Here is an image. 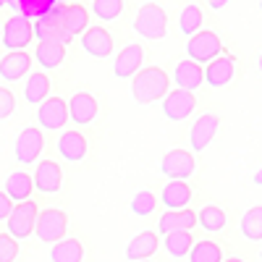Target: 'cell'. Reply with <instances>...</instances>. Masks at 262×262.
I'll use <instances>...</instances> for the list:
<instances>
[{"instance_id": "1", "label": "cell", "mask_w": 262, "mask_h": 262, "mask_svg": "<svg viewBox=\"0 0 262 262\" xmlns=\"http://www.w3.org/2000/svg\"><path fill=\"white\" fill-rule=\"evenodd\" d=\"M170 79L160 66H149V69H139L131 76V95H134L137 105H152L168 95Z\"/></svg>"}, {"instance_id": "2", "label": "cell", "mask_w": 262, "mask_h": 262, "mask_svg": "<svg viewBox=\"0 0 262 262\" xmlns=\"http://www.w3.org/2000/svg\"><path fill=\"white\" fill-rule=\"evenodd\" d=\"M66 231H69V215L58 207L50 210H42L37 212V221H34V233L39 242L45 244H55L60 238H66Z\"/></svg>"}, {"instance_id": "3", "label": "cell", "mask_w": 262, "mask_h": 262, "mask_svg": "<svg viewBox=\"0 0 262 262\" xmlns=\"http://www.w3.org/2000/svg\"><path fill=\"white\" fill-rule=\"evenodd\" d=\"M134 29L144 37V39H163L168 34V16L158 3H144L134 18Z\"/></svg>"}, {"instance_id": "4", "label": "cell", "mask_w": 262, "mask_h": 262, "mask_svg": "<svg viewBox=\"0 0 262 262\" xmlns=\"http://www.w3.org/2000/svg\"><path fill=\"white\" fill-rule=\"evenodd\" d=\"M34 39V32H32V21L24 18V16H11L3 27H0V42L6 45L8 53L13 50H27Z\"/></svg>"}, {"instance_id": "5", "label": "cell", "mask_w": 262, "mask_h": 262, "mask_svg": "<svg viewBox=\"0 0 262 262\" xmlns=\"http://www.w3.org/2000/svg\"><path fill=\"white\" fill-rule=\"evenodd\" d=\"M32 32H34V39L37 42H48V39H55V42H69V34H66V24H63V3L53 6L45 16L34 18L32 24Z\"/></svg>"}, {"instance_id": "6", "label": "cell", "mask_w": 262, "mask_h": 262, "mask_svg": "<svg viewBox=\"0 0 262 262\" xmlns=\"http://www.w3.org/2000/svg\"><path fill=\"white\" fill-rule=\"evenodd\" d=\"M37 212H39V210H37V202H34V200L16 202L13 210H11V215H8V221H6V226H8L6 233H11L16 242H24V238H29L32 231H34Z\"/></svg>"}, {"instance_id": "7", "label": "cell", "mask_w": 262, "mask_h": 262, "mask_svg": "<svg viewBox=\"0 0 262 262\" xmlns=\"http://www.w3.org/2000/svg\"><path fill=\"white\" fill-rule=\"evenodd\" d=\"M42 149H45V134H42V128H37V126L21 128V134L16 137V144H13L16 160L21 165H32L42 155Z\"/></svg>"}, {"instance_id": "8", "label": "cell", "mask_w": 262, "mask_h": 262, "mask_svg": "<svg viewBox=\"0 0 262 262\" xmlns=\"http://www.w3.org/2000/svg\"><path fill=\"white\" fill-rule=\"evenodd\" d=\"M186 53H189V60L194 63H210L212 58H217L223 53V45H221V37L215 32H196L186 39Z\"/></svg>"}, {"instance_id": "9", "label": "cell", "mask_w": 262, "mask_h": 262, "mask_svg": "<svg viewBox=\"0 0 262 262\" xmlns=\"http://www.w3.org/2000/svg\"><path fill=\"white\" fill-rule=\"evenodd\" d=\"M160 170L170 181H186V179L194 176L196 160H194V155L189 149H170V152H165V158L160 163Z\"/></svg>"}, {"instance_id": "10", "label": "cell", "mask_w": 262, "mask_h": 262, "mask_svg": "<svg viewBox=\"0 0 262 262\" xmlns=\"http://www.w3.org/2000/svg\"><path fill=\"white\" fill-rule=\"evenodd\" d=\"M37 121L42 128L58 131L69 123V102L63 97H48L45 102H39L37 107Z\"/></svg>"}, {"instance_id": "11", "label": "cell", "mask_w": 262, "mask_h": 262, "mask_svg": "<svg viewBox=\"0 0 262 262\" xmlns=\"http://www.w3.org/2000/svg\"><path fill=\"white\" fill-rule=\"evenodd\" d=\"M217 128H221V116H215V113H205L194 121L191 131H189V144H191V152H205L215 134H217Z\"/></svg>"}, {"instance_id": "12", "label": "cell", "mask_w": 262, "mask_h": 262, "mask_svg": "<svg viewBox=\"0 0 262 262\" xmlns=\"http://www.w3.org/2000/svg\"><path fill=\"white\" fill-rule=\"evenodd\" d=\"M194 107H196V97L194 92H186V90H173L163 97V116L168 121H184L194 113Z\"/></svg>"}, {"instance_id": "13", "label": "cell", "mask_w": 262, "mask_h": 262, "mask_svg": "<svg viewBox=\"0 0 262 262\" xmlns=\"http://www.w3.org/2000/svg\"><path fill=\"white\" fill-rule=\"evenodd\" d=\"M32 184L37 191L42 194H55L60 191L63 186V170L55 160H39L37 168H34V176H32Z\"/></svg>"}, {"instance_id": "14", "label": "cell", "mask_w": 262, "mask_h": 262, "mask_svg": "<svg viewBox=\"0 0 262 262\" xmlns=\"http://www.w3.org/2000/svg\"><path fill=\"white\" fill-rule=\"evenodd\" d=\"M81 48H84V53H90L92 58H107L113 53V37H111V32H107L105 27H86L81 34Z\"/></svg>"}, {"instance_id": "15", "label": "cell", "mask_w": 262, "mask_h": 262, "mask_svg": "<svg viewBox=\"0 0 262 262\" xmlns=\"http://www.w3.org/2000/svg\"><path fill=\"white\" fill-rule=\"evenodd\" d=\"M205 74V84L215 86V90H221V86H228L236 76V60L228 58V55H217L207 63V69H202Z\"/></svg>"}, {"instance_id": "16", "label": "cell", "mask_w": 262, "mask_h": 262, "mask_svg": "<svg viewBox=\"0 0 262 262\" xmlns=\"http://www.w3.org/2000/svg\"><path fill=\"white\" fill-rule=\"evenodd\" d=\"M29 71H32V55L24 50H13V53L0 58V79H6L11 84L24 79Z\"/></svg>"}, {"instance_id": "17", "label": "cell", "mask_w": 262, "mask_h": 262, "mask_svg": "<svg viewBox=\"0 0 262 262\" xmlns=\"http://www.w3.org/2000/svg\"><path fill=\"white\" fill-rule=\"evenodd\" d=\"M97 100L95 95L90 92H79L69 100V121L79 123V126H86V123H92L97 118Z\"/></svg>"}, {"instance_id": "18", "label": "cell", "mask_w": 262, "mask_h": 262, "mask_svg": "<svg viewBox=\"0 0 262 262\" xmlns=\"http://www.w3.org/2000/svg\"><path fill=\"white\" fill-rule=\"evenodd\" d=\"M86 149H90V144H86L81 131L69 128L58 137V152H60V158H66L69 163H81L86 158Z\"/></svg>"}, {"instance_id": "19", "label": "cell", "mask_w": 262, "mask_h": 262, "mask_svg": "<svg viewBox=\"0 0 262 262\" xmlns=\"http://www.w3.org/2000/svg\"><path fill=\"white\" fill-rule=\"evenodd\" d=\"M194 200V189L186 181H168L160 191V200L168 210H184L189 207V202Z\"/></svg>"}, {"instance_id": "20", "label": "cell", "mask_w": 262, "mask_h": 262, "mask_svg": "<svg viewBox=\"0 0 262 262\" xmlns=\"http://www.w3.org/2000/svg\"><path fill=\"white\" fill-rule=\"evenodd\" d=\"M142 60H144V48L142 45H126L118 58H116V66H113V74L118 79H131L139 69H142Z\"/></svg>"}, {"instance_id": "21", "label": "cell", "mask_w": 262, "mask_h": 262, "mask_svg": "<svg viewBox=\"0 0 262 262\" xmlns=\"http://www.w3.org/2000/svg\"><path fill=\"white\" fill-rule=\"evenodd\" d=\"M173 81H176L179 90L196 92V90H200V86L205 84L202 66H200V63H194V60H181V63H176V71H173Z\"/></svg>"}, {"instance_id": "22", "label": "cell", "mask_w": 262, "mask_h": 262, "mask_svg": "<svg viewBox=\"0 0 262 262\" xmlns=\"http://www.w3.org/2000/svg\"><path fill=\"white\" fill-rule=\"evenodd\" d=\"M158 244H160V238H158L155 231H142V233H137V236L128 242V247H126V257H128L131 262L149 259L152 254L158 252Z\"/></svg>"}, {"instance_id": "23", "label": "cell", "mask_w": 262, "mask_h": 262, "mask_svg": "<svg viewBox=\"0 0 262 262\" xmlns=\"http://www.w3.org/2000/svg\"><path fill=\"white\" fill-rule=\"evenodd\" d=\"M196 226V212L184 207V210H168L160 221H158V231L165 236V233H173V231H191Z\"/></svg>"}, {"instance_id": "24", "label": "cell", "mask_w": 262, "mask_h": 262, "mask_svg": "<svg viewBox=\"0 0 262 262\" xmlns=\"http://www.w3.org/2000/svg\"><path fill=\"white\" fill-rule=\"evenodd\" d=\"M63 24H66L69 42H71L74 37H79L86 27H90V11H86L81 3H66L63 6Z\"/></svg>"}, {"instance_id": "25", "label": "cell", "mask_w": 262, "mask_h": 262, "mask_svg": "<svg viewBox=\"0 0 262 262\" xmlns=\"http://www.w3.org/2000/svg\"><path fill=\"white\" fill-rule=\"evenodd\" d=\"M34 58H37V63L45 71H53V69H58V66L63 63V58H66V45H63V42H55V39L37 42Z\"/></svg>"}, {"instance_id": "26", "label": "cell", "mask_w": 262, "mask_h": 262, "mask_svg": "<svg viewBox=\"0 0 262 262\" xmlns=\"http://www.w3.org/2000/svg\"><path fill=\"white\" fill-rule=\"evenodd\" d=\"M50 97V76L45 71H32L24 84V100L29 105H39Z\"/></svg>"}, {"instance_id": "27", "label": "cell", "mask_w": 262, "mask_h": 262, "mask_svg": "<svg viewBox=\"0 0 262 262\" xmlns=\"http://www.w3.org/2000/svg\"><path fill=\"white\" fill-rule=\"evenodd\" d=\"M32 189H34V184H32V176L29 173H24V170H16V173H11V176L6 179V194L13 200V205L16 202H27V200H32Z\"/></svg>"}, {"instance_id": "28", "label": "cell", "mask_w": 262, "mask_h": 262, "mask_svg": "<svg viewBox=\"0 0 262 262\" xmlns=\"http://www.w3.org/2000/svg\"><path fill=\"white\" fill-rule=\"evenodd\" d=\"M84 247L79 238H60L50 249V262H81Z\"/></svg>"}, {"instance_id": "29", "label": "cell", "mask_w": 262, "mask_h": 262, "mask_svg": "<svg viewBox=\"0 0 262 262\" xmlns=\"http://www.w3.org/2000/svg\"><path fill=\"white\" fill-rule=\"evenodd\" d=\"M194 242H196V238L191 236V231H173V233H165V236H163V247H165V252H168L173 259L186 257Z\"/></svg>"}, {"instance_id": "30", "label": "cell", "mask_w": 262, "mask_h": 262, "mask_svg": "<svg viewBox=\"0 0 262 262\" xmlns=\"http://www.w3.org/2000/svg\"><path fill=\"white\" fill-rule=\"evenodd\" d=\"M189 262H223V249L217 242L202 238V242H194L189 249Z\"/></svg>"}, {"instance_id": "31", "label": "cell", "mask_w": 262, "mask_h": 262, "mask_svg": "<svg viewBox=\"0 0 262 262\" xmlns=\"http://www.w3.org/2000/svg\"><path fill=\"white\" fill-rule=\"evenodd\" d=\"M226 212L217 207V205H207L202 207L200 212H196V226H202L207 233H217V231H223L226 228Z\"/></svg>"}, {"instance_id": "32", "label": "cell", "mask_w": 262, "mask_h": 262, "mask_svg": "<svg viewBox=\"0 0 262 262\" xmlns=\"http://www.w3.org/2000/svg\"><path fill=\"white\" fill-rule=\"evenodd\" d=\"M8 6H13V11L18 16H24V18H39V16H45L53 6H55V0H8Z\"/></svg>"}, {"instance_id": "33", "label": "cell", "mask_w": 262, "mask_h": 262, "mask_svg": "<svg viewBox=\"0 0 262 262\" xmlns=\"http://www.w3.org/2000/svg\"><path fill=\"white\" fill-rule=\"evenodd\" d=\"M202 21H205V13H202L200 6H186L179 16V32L191 37V34H196L202 29Z\"/></svg>"}, {"instance_id": "34", "label": "cell", "mask_w": 262, "mask_h": 262, "mask_svg": "<svg viewBox=\"0 0 262 262\" xmlns=\"http://www.w3.org/2000/svg\"><path fill=\"white\" fill-rule=\"evenodd\" d=\"M242 233H244V238H249V242H262V205L244 212Z\"/></svg>"}, {"instance_id": "35", "label": "cell", "mask_w": 262, "mask_h": 262, "mask_svg": "<svg viewBox=\"0 0 262 262\" xmlns=\"http://www.w3.org/2000/svg\"><path fill=\"white\" fill-rule=\"evenodd\" d=\"M92 11L100 21H116L123 13V0H95Z\"/></svg>"}, {"instance_id": "36", "label": "cell", "mask_w": 262, "mask_h": 262, "mask_svg": "<svg viewBox=\"0 0 262 262\" xmlns=\"http://www.w3.org/2000/svg\"><path fill=\"white\" fill-rule=\"evenodd\" d=\"M128 207H131V212H134V215L147 217V215L155 212V207H158V196L152 194V191H137Z\"/></svg>"}, {"instance_id": "37", "label": "cell", "mask_w": 262, "mask_h": 262, "mask_svg": "<svg viewBox=\"0 0 262 262\" xmlns=\"http://www.w3.org/2000/svg\"><path fill=\"white\" fill-rule=\"evenodd\" d=\"M18 254V242L11 233H0V262H13Z\"/></svg>"}, {"instance_id": "38", "label": "cell", "mask_w": 262, "mask_h": 262, "mask_svg": "<svg viewBox=\"0 0 262 262\" xmlns=\"http://www.w3.org/2000/svg\"><path fill=\"white\" fill-rule=\"evenodd\" d=\"M16 111V95L8 86H0V121H6Z\"/></svg>"}, {"instance_id": "39", "label": "cell", "mask_w": 262, "mask_h": 262, "mask_svg": "<svg viewBox=\"0 0 262 262\" xmlns=\"http://www.w3.org/2000/svg\"><path fill=\"white\" fill-rule=\"evenodd\" d=\"M11 210H13V200H11L6 191H0V221H8Z\"/></svg>"}, {"instance_id": "40", "label": "cell", "mask_w": 262, "mask_h": 262, "mask_svg": "<svg viewBox=\"0 0 262 262\" xmlns=\"http://www.w3.org/2000/svg\"><path fill=\"white\" fill-rule=\"evenodd\" d=\"M228 3H231V0H207V6H210L212 11H223Z\"/></svg>"}, {"instance_id": "41", "label": "cell", "mask_w": 262, "mask_h": 262, "mask_svg": "<svg viewBox=\"0 0 262 262\" xmlns=\"http://www.w3.org/2000/svg\"><path fill=\"white\" fill-rule=\"evenodd\" d=\"M254 184H259V186H262V168L254 173Z\"/></svg>"}, {"instance_id": "42", "label": "cell", "mask_w": 262, "mask_h": 262, "mask_svg": "<svg viewBox=\"0 0 262 262\" xmlns=\"http://www.w3.org/2000/svg\"><path fill=\"white\" fill-rule=\"evenodd\" d=\"M223 262H244V259H238V257H231V259H223Z\"/></svg>"}, {"instance_id": "43", "label": "cell", "mask_w": 262, "mask_h": 262, "mask_svg": "<svg viewBox=\"0 0 262 262\" xmlns=\"http://www.w3.org/2000/svg\"><path fill=\"white\" fill-rule=\"evenodd\" d=\"M8 6V0H0V8H6Z\"/></svg>"}, {"instance_id": "44", "label": "cell", "mask_w": 262, "mask_h": 262, "mask_svg": "<svg viewBox=\"0 0 262 262\" xmlns=\"http://www.w3.org/2000/svg\"><path fill=\"white\" fill-rule=\"evenodd\" d=\"M55 3H63L66 6V3H71V0H55Z\"/></svg>"}, {"instance_id": "45", "label": "cell", "mask_w": 262, "mask_h": 262, "mask_svg": "<svg viewBox=\"0 0 262 262\" xmlns=\"http://www.w3.org/2000/svg\"><path fill=\"white\" fill-rule=\"evenodd\" d=\"M259 71H262V55H259Z\"/></svg>"}, {"instance_id": "46", "label": "cell", "mask_w": 262, "mask_h": 262, "mask_svg": "<svg viewBox=\"0 0 262 262\" xmlns=\"http://www.w3.org/2000/svg\"><path fill=\"white\" fill-rule=\"evenodd\" d=\"M259 11H262V0H259Z\"/></svg>"}, {"instance_id": "47", "label": "cell", "mask_w": 262, "mask_h": 262, "mask_svg": "<svg viewBox=\"0 0 262 262\" xmlns=\"http://www.w3.org/2000/svg\"><path fill=\"white\" fill-rule=\"evenodd\" d=\"M142 262H147V259H142Z\"/></svg>"}, {"instance_id": "48", "label": "cell", "mask_w": 262, "mask_h": 262, "mask_svg": "<svg viewBox=\"0 0 262 262\" xmlns=\"http://www.w3.org/2000/svg\"><path fill=\"white\" fill-rule=\"evenodd\" d=\"M259 257H262V254H259Z\"/></svg>"}]
</instances>
